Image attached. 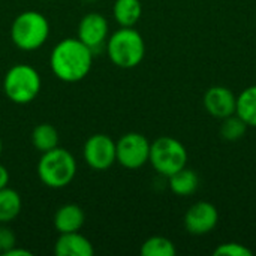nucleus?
Wrapping results in <instances>:
<instances>
[{"label": "nucleus", "instance_id": "6", "mask_svg": "<svg viewBox=\"0 0 256 256\" xmlns=\"http://www.w3.org/2000/svg\"><path fill=\"white\" fill-rule=\"evenodd\" d=\"M148 162L160 176L170 177L186 166L188 150L172 136H159L150 144Z\"/></svg>", "mask_w": 256, "mask_h": 256}, {"label": "nucleus", "instance_id": "24", "mask_svg": "<svg viewBox=\"0 0 256 256\" xmlns=\"http://www.w3.org/2000/svg\"><path fill=\"white\" fill-rule=\"evenodd\" d=\"M4 256H32V252L30 250H26L22 248H12L10 250H8Z\"/></svg>", "mask_w": 256, "mask_h": 256}, {"label": "nucleus", "instance_id": "13", "mask_svg": "<svg viewBox=\"0 0 256 256\" xmlns=\"http://www.w3.org/2000/svg\"><path fill=\"white\" fill-rule=\"evenodd\" d=\"M86 214L78 204H64L57 208L54 214V228L58 234L76 232L84 226Z\"/></svg>", "mask_w": 256, "mask_h": 256}, {"label": "nucleus", "instance_id": "1", "mask_svg": "<svg viewBox=\"0 0 256 256\" xmlns=\"http://www.w3.org/2000/svg\"><path fill=\"white\" fill-rule=\"evenodd\" d=\"M94 52L78 38L60 40L50 54V66L56 78L63 82H78L84 80L93 64Z\"/></svg>", "mask_w": 256, "mask_h": 256}, {"label": "nucleus", "instance_id": "11", "mask_svg": "<svg viewBox=\"0 0 256 256\" xmlns=\"http://www.w3.org/2000/svg\"><path fill=\"white\" fill-rule=\"evenodd\" d=\"M204 108L210 116L222 120L225 117L236 114L237 96L228 87L224 86L210 87L204 94Z\"/></svg>", "mask_w": 256, "mask_h": 256}, {"label": "nucleus", "instance_id": "9", "mask_svg": "<svg viewBox=\"0 0 256 256\" xmlns=\"http://www.w3.org/2000/svg\"><path fill=\"white\" fill-rule=\"evenodd\" d=\"M184 228L192 236H206L212 232L219 222L218 208L207 201H200L190 206L184 214Z\"/></svg>", "mask_w": 256, "mask_h": 256}, {"label": "nucleus", "instance_id": "15", "mask_svg": "<svg viewBox=\"0 0 256 256\" xmlns=\"http://www.w3.org/2000/svg\"><path fill=\"white\" fill-rule=\"evenodd\" d=\"M170 180V189L172 194L178 196H189L196 192L200 186V178L194 170L189 168H182L180 171L174 172L172 176L168 177Z\"/></svg>", "mask_w": 256, "mask_h": 256}, {"label": "nucleus", "instance_id": "8", "mask_svg": "<svg viewBox=\"0 0 256 256\" xmlns=\"http://www.w3.org/2000/svg\"><path fill=\"white\" fill-rule=\"evenodd\" d=\"M86 164L96 171L111 168L116 160V141L106 134H94L87 138L82 147Z\"/></svg>", "mask_w": 256, "mask_h": 256}, {"label": "nucleus", "instance_id": "20", "mask_svg": "<svg viewBox=\"0 0 256 256\" xmlns=\"http://www.w3.org/2000/svg\"><path fill=\"white\" fill-rule=\"evenodd\" d=\"M248 123L236 112L230 117L222 118L220 124V136L226 141H238L242 140L248 132Z\"/></svg>", "mask_w": 256, "mask_h": 256}, {"label": "nucleus", "instance_id": "25", "mask_svg": "<svg viewBox=\"0 0 256 256\" xmlns=\"http://www.w3.org/2000/svg\"><path fill=\"white\" fill-rule=\"evenodd\" d=\"M2 150H3V144H2V140H0V154H2Z\"/></svg>", "mask_w": 256, "mask_h": 256}, {"label": "nucleus", "instance_id": "16", "mask_svg": "<svg viewBox=\"0 0 256 256\" xmlns=\"http://www.w3.org/2000/svg\"><path fill=\"white\" fill-rule=\"evenodd\" d=\"M22 201L15 189H0V224H10L21 213Z\"/></svg>", "mask_w": 256, "mask_h": 256}, {"label": "nucleus", "instance_id": "14", "mask_svg": "<svg viewBox=\"0 0 256 256\" xmlns=\"http://www.w3.org/2000/svg\"><path fill=\"white\" fill-rule=\"evenodd\" d=\"M112 15L120 27H134L142 15V4L140 0H116Z\"/></svg>", "mask_w": 256, "mask_h": 256}, {"label": "nucleus", "instance_id": "21", "mask_svg": "<svg viewBox=\"0 0 256 256\" xmlns=\"http://www.w3.org/2000/svg\"><path fill=\"white\" fill-rule=\"evenodd\" d=\"M214 256H252V250L242 243H224L219 244L214 252Z\"/></svg>", "mask_w": 256, "mask_h": 256}, {"label": "nucleus", "instance_id": "5", "mask_svg": "<svg viewBox=\"0 0 256 256\" xmlns=\"http://www.w3.org/2000/svg\"><path fill=\"white\" fill-rule=\"evenodd\" d=\"M42 87L39 72L26 63H18L12 66L3 80V90L6 98L18 105H26L33 102Z\"/></svg>", "mask_w": 256, "mask_h": 256}, {"label": "nucleus", "instance_id": "2", "mask_svg": "<svg viewBox=\"0 0 256 256\" xmlns=\"http://www.w3.org/2000/svg\"><path fill=\"white\" fill-rule=\"evenodd\" d=\"M36 170L42 184L50 189H63L76 176V160L66 148L56 147L42 153Z\"/></svg>", "mask_w": 256, "mask_h": 256}, {"label": "nucleus", "instance_id": "18", "mask_svg": "<svg viewBox=\"0 0 256 256\" xmlns=\"http://www.w3.org/2000/svg\"><path fill=\"white\" fill-rule=\"evenodd\" d=\"M250 128H256V86L244 88L237 96L236 111Z\"/></svg>", "mask_w": 256, "mask_h": 256}, {"label": "nucleus", "instance_id": "4", "mask_svg": "<svg viewBox=\"0 0 256 256\" xmlns=\"http://www.w3.org/2000/svg\"><path fill=\"white\" fill-rule=\"evenodd\" d=\"M50 36V22L38 10H24L10 24V39L22 51L39 50Z\"/></svg>", "mask_w": 256, "mask_h": 256}, {"label": "nucleus", "instance_id": "3", "mask_svg": "<svg viewBox=\"0 0 256 256\" xmlns=\"http://www.w3.org/2000/svg\"><path fill=\"white\" fill-rule=\"evenodd\" d=\"M106 52L117 68L132 69L144 60L146 42L134 27H122L108 38Z\"/></svg>", "mask_w": 256, "mask_h": 256}, {"label": "nucleus", "instance_id": "23", "mask_svg": "<svg viewBox=\"0 0 256 256\" xmlns=\"http://www.w3.org/2000/svg\"><path fill=\"white\" fill-rule=\"evenodd\" d=\"M9 184V171L4 165L0 164V189L6 188Z\"/></svg>", "mask_w": 256, "mask_h": 256}, {"label": "nucleus", "instance_id": "7", "mask_svg": "<svg viewBox=\"0 0 256 256\" xmlns=\"http://www.w3.org/2000/svg\"><path fill=\"white\" fill-rule=\"evenodd\" d=\"M150 141L138 132H128L116 142V160L126 170H138L150 159Z\"/></svg>", "mask_w": 256, "mask_h": 256}, {"label": "nucleus", "instance_id": "12", "mask_svg": "<svg viewBox=\"0 0 256 256\" xmlns=\"http://www.w3.org/2000/svg\"><path fill=\"white\" fill-rule=\"evenodd\" d=\"M54 254L57 256H92L94 249L90 240L76 231L60 234L54 244Z\"/></svg>", "mask_w": 256, "mask_h": 256}, {"label": "nucleus", "instance_id": "10", "mask_svg": "<svg viewBox=\"0 0 256 256\" xmlns=\"http://www.w3.org/2000/svg\"><path fill=\"white\" fill-rule=\"evenodd\" d=\"M108 28V21L102 14H86L78 24V39L96 52L106 44Z\"/></svg>", "mask_w": 256, "mask_h": 256}, {"label": "nucleus", "instance_id": "17", "mask_svg": "<svg viewBox=\"0 0 256 256\" xmlns=\"http://www.w3.org/2000/svg\"><path fill=\"white\" fill-rule=\"evenodd\" d=\"M58 130L50 123H39L32 130V144L40 153L58 147Z\"/></svg>", "mask_w": 256, "mask_h": 256}, {"label": "nucleus", "instance_id": "19", "mask_svg": "<svg viewBox=\"0 0 256 256\" xmlns=\"http://www.w3.org/2000/svg\"><path fill=\"white\" fill-rule=\"evenodd\" d=\"M140 252L142 256H174L177 254V249L170 238L154 236L142 243Z\"/></svg>", "mask_w": 256, "mask_h": 256}, {"label": "nucleus", "instance_id": "22", "mask_svg": "<svg viewBox=\"0 0 256 256\" xmlns=\"http://www.w3.org/2000/svg\"><path fill=\"white\" fill-rule=\"evenodd\" d=\"M16 246V237L10 228L6 226V224H0V254H6L12 248Z\"/></svg>", "mask_w": 256, "mask_h": 256}]
</instances>
